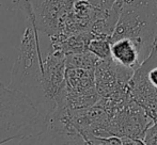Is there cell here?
Masks as SVG:
<instances>
[{
  "label": "cell",
  "instance_id": "7",
  "mask_svg": "<svg viewBox=\"0 0 157 145\" xmlns=\"http://www.w3.org/2000/svg\"><path fill=\"white\" fill-rule=\"evenodd\" d=\"M90 145H123V139L120 136H108V137H89L86 138Z\"/></svg>",
  "mask_w": 157,
  "mask_h": 145
},
{
  "label": "cell",
  "instance_id": "11",
  "mask_svg": "<svg viewBox=\"0 0 157 145\" xmlns=\"http://www.w3.org/2000/svg\"><path fill=\"white\" fill-rule=\"evenodd\" d=\"M124 1V0H117V2H116V4H120V3H122V2Z\"/></svg>",
  "mask_w": 157,
  "mask_h": 145
},
{
  "label": "cell",
  "instance_id": "10",
  "mask_svg": "<svg viewBox=\"0 0 157 145\" xmlns=\"http://www.w3.org/2000/svg\"><path fill=\"white\" fill-rule=\"evenodd\" d=\"M12 2L14 4H16L21 11H24L27 17H29L31 15V8H30L28 0H12Z\"/></svg>",
  "mask_w": 157,
  "mask_h": 145
},
{
  "label": "cell",
  "instance_id": "2",
  "mask_svg": "<svg viewBox=\"0 0 157 145\" xmlns=\"http://www.w3.org/2000/svg\"><path fill=\"white\" fill-rule=\"evenodd\" d=\"M46 117L27 97L0 82V145L43 131Z\"/></svg>",
  "mask_w": 157,
  "mask_h": 145
},
{
  "label": "cell",
  "instance_id": "6",
  "mask_svg": "<svg viewBox=\"0 0 157 145\" xmlns=\"http://www.w3.org/2000/svg\"><path fill=\"white\" fill-rule=\"evenodd\" d=\"M89 51L96 56L99 60H110L111 59L110 39L94 36L89 43Z\"/></svg>",
  "mask_w": 157,
  "mask_h": 145
},
{
  "label": "cell",
  "instance_id": "3",
  "mask_svg": "<svg viewBox=\"0 0 157 145\" xmlns=\"http://www.w3.org/2000/svg\"><path fill=\"white\" fill-rule=\"evenodd\" d=\"M18 145H90L71 123L70 111L55 113L43 131L21 140Z\"/></svg>",
  "mask_w": 157,
  "mask_h": 145
},
{
  "label": "cell",
  "instance_id": "12",
  "mask_svg": "<svg viewBox=\"0 0 157 145\" xmlns=\"http://www.w3.org/2000/svg\"><path fill=\"white\" fill-rule=\"evenodd\" d=\"M155 47H157V45H156V46H155Z\"/></svg>",
  "mask_w": 157,
  "mask_h": 145
},
{
  "label": "cell",
  "instance_id": "4",
  "mask_svg": "<svg viewBox=\"0 0 157 145\" xmlns=\"http://www.w3.org/2000/svg\"><path fill=\"white\" fill-rule=\"evenodd\" d=\"M31 15L27 17L42 33L48 37L58 34L61 24L73 10L76 0H28Z\"/></svg>",
  "mask_w": 157,
  "mask_h": 145
},
{
  "label": "cell",
  "instance_id": "9",
  "mask_svg": "<svg viewBox=\"0 0 157 145\" xmlns=\"http://www.w3.org/2000/svg\"><path fill=\"white\" fill-rule=\"evenodd\" d=\"M95 8L101 11H110L116 4L117 0H89Z\"/></svg>",
  "mask_w": 157,
  "mask_h": 145
},
{
  "label": "cell",
  "instance_id": "5",
  "mask_svg": "<svg viewBox=\"0 0 157 145\" xmlns=\"http://www.w3.org/2000/svg\"><path fill=\"white\" fill-rule=\"evenodd\" d=\"M110 47L112 61L132 71H136L150 56L138 43L125 37L110 41Z\"/></svg>",
  "mask_w": 157,
  "mask_h": 145
},
{
  "label": "cell",
  "instance_id": "1",
  "mask_svg": "<svg viewBox=\"0 0 157 145\" xmlns=\"http://www.w3.org/2000/svg\"><path fill=\"white\" fill-rule=\"evenodd\" d=\"M9 87L23 94L47 120L50 108L44 89V59L40 47L39 30L29 23L19 44Z\"/></svg>",
  "mask_w": 157,
  "mask_h": 145
},
{
  "label": "cell",
  "instance_id": "8",
  "mask_svg": "<svg viewBox=\"0 0 157 145\" xmlns=\"http://www.w3.org/2000/svg\"><path fill=\"white\" fill-rule=\"evenodd\" d=\"M144 145H157V121H154L147 128L142 138Z\"/></svg>",
  "mask_w": 157,
  "mask_h": 145
}]
</instances>
